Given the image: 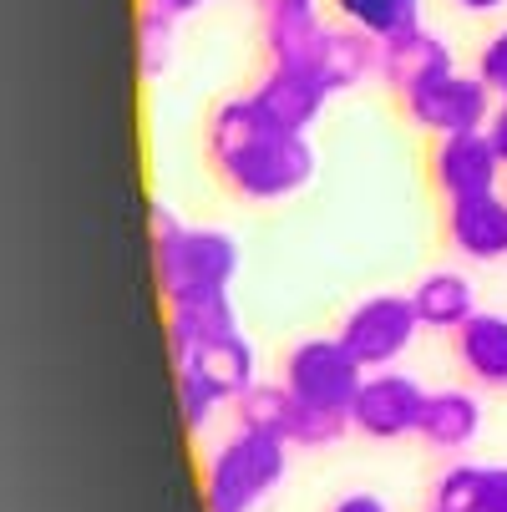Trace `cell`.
<instances>
[{
    "instance_id": "obj_18",
    "label": "cell",
    "mask_w": 507,
    "mask_h": 512,
    "mask_svg": "<svg viewBox=\"0 0 507 512\" xmlns=\"http://www.w3.org/2000/svg\"><path fill=\"white\" fill-rule=\"evenodd\" d=\"M482 426V406L472 391H431L421 411V436L442 452H462Z\"/></svg>"
},
{
    "instance_id": "obj_6",
    "label": "cell",
    "mask_w": 507,
    "mask_h": 512,
    "mask_svg": "<svg viewBox=\"0 0 507 512\" xmlns=\"http://www.w3.org/2000/svg\"><path fill=\"white\" fill-rule=\"evenodd\" d=\"M487 97L492 87L482 77H462V71H442V77H431L426 87H416L406 97V112L416 127L437 132V137H457V132H482L492 117H487Z\"/></svg>"
},
{
    "instance_id": "obj_1",
    "label": "cell",
    "mask_w": 507,
    "mask_h": 512,
    "mask_svg": "<svg viewBox=\"0 0 507 512\" xmlns=\"http://www.w3.org/2000/svg\"><path fill=\"white\" fill-rule=\"evenodd\" d=\"M208 158L239 198H254V203L289 198L315 178V148L305 142V132L274 127L254 107V97H229L213 107Z\"/></svg>"
},
{
    "instance_id": "obj_20",
    "label": "cell",
    "mask_w": 507,
    "mask_h": 512,
    "mask_svg": "<svg viewBox=\"0 0 507 512\" xmlns=\"http://www.w3.org/2000/svg\"><path fill=\"white\" fill-rule=\"evenodd\" d=\"M335 11H340L345 26H360V31L376 36V41H391V36L421 26L416 0H335Z\"/></svg>"
},
{
    "instance_id": "obj_11",
    "label": "cell",
    "mask_w": 507,
    "mask_h": 512,
    "mask_svg": "<svg viewBox=\"0 0 507 512\" xmlns=\"http://www.w3.org/2000/svg\"><path fill=\"white\" fill-rule=\"evenodd\" d=\"M381 82L406 102L416 87H426L431 77H442V71H452V51L431 36L426 26H411L391 41H381Z\"/></svg>"
},
{
    "instance_id": "obj_17",
    "label": "cell",
    "mask_w": 507,
    "mask_h": 512,
    "mask_svg": "<svg viewBox=\"0 0 507 512\" xmlns=\"http://www.w3.org/2000/svg\"><path fill=\"white\" fill-rule=\"evenodd\" d=\"M320 11L315 6H279L264 11V46H269V66H310L315 46H320Z\"/></svg>"
},
{
    "instance_id": "obj_4",
    "label": "cell",
    "mask_w": 507,
    "mask_h": 512,
    "mask_svg": "<svg viewBox=\"0 0 507 512\" xmlns=\"http://www.w3.org/2000/svg\"><path fill=\"white\" fill-rule=\"evenodd\" d=\"M284 386L295 391L305 406H325V411H350L360 386H366V365H360L345 340H305L289 350L284 360Z\"/></svg>"
},
{
    "instance_id": "obj_21",
    "label": "cell",
    "mask_w": 507,
    "mask_h": 512,
    "mask_svg": "<svg viewBox=\"0 0 507 512\" xmlns=\"http://www.w3.org/2000/svg\"><path fill=\"white\" fill-rule=\"evenodd\" d=\"M173 21L178 16H168L158 6L137 11V66H142L148 82H163L168 66H173Z\"/></svg>"
},
{
    "instance_id": "obj_3",
    "label": "cell",
    "mask_w": 507,
    "mask_h": 512,
    "mask_svg": "<svg viewBox=\"0 0 507 512\" xmlns=\"http://www.w3.org/2000/svg\"><path fill=\"white\" fill-rule=\"evenodd\" d=\"M279 482H284V442L239 426L234 442H224L208 462L203 507L208 512H254Z\"/></svg>"
},
{
    "instance_id": "obj_30",
    "label": "cell",
    "mask_w": 507,
    "mask_h": 512,
    "mask_svg": "<svg viewBox=\"0 0 507 512\" xmlns=\"http://www.w3.org/2000/svg\"><path fill=\"white\" fill-rule=\"evenodd\" d=\"M254 6L264 16V11H279V6H315V0H254Z\"/></svg>"
},
{
    "instance_id": "obj_28",
    "label": "cell",
    "mask_w": 507,
    "mask_h": 512,
    "mask_svg": "<svg viewBox=\"0 0 507 512\" xmlns=\"http://www.w3.org/2000/svg\"><path fill=\"white\" fill-rule=\"evenodd\" d=\"M142 6H158V11H168V16H188V11L203 6V0H142Z\"/></svg>"
},
{
    "instance_id": "obj_8",
    "label": "cell",
    "mask_w": 507,
    "mask_h": 512,
    "mask_svg": "<svg viewBox=\"0 0 507 512\" xmlns=\"http://www.w3.org/2000/svg\"><path fill=\"white\" fill-rule=\"evenodd\" d=\"M426 396H431V391H421L411 376H396V371L371 376L366 386H360L355 406H350V426L366 431V436H376V442H396V436L421 431Z\"/></svg>"
},
{
    "instance_id": "obj_29",
    "label": "cell",
    "mask_w": 507,
    "mask_h": 512,
    "mask_svg": "<svg viewBox=\"0 0 507 512\" xmlns=\"http://www.w3.org/2000/svg\"><path fill=\"white\" fill-rule=\"evenodd\" d=\"M452 6H462L467 16H492V11L507 6V0H452Z\"/></svg>"
},
{
    "instance_id": "obj_16",
    "label": "cell",
    "mask_w": 507,
    "mask_h": 512,
    "mask_svg": "<svg viewBox=\"0 0 507 512\" xmlns=\"http://www.w3.org/2000/svg\"><path fill=\"white\" fill-rule=\"evenodd\" d=\"M457 360L467 365V376L482 386H507V315L477 310L457 330Z\"/></svg>"
},
{
    "instance_id": "obj_25",
    "label": "cell",
    "mask_w": 507,
    "mask_h": 512,
    "mask_svg": "<svg viewBox=\"0 0 507 512\" xmlns=\"http://www.w3.org/2000/svg\"><path fill=\"white\" fill-rule=\"evenodd\" d=\"M477 512H507V467H487L482 507H477Z\"/></svg>"
},
{
    "instance_id": "obj_10",
    "label": "cell",
    "mask_w": 507,
    "mask_h": 512,
    "mask_svg": "<svg viewBox=\"0 0 507 512\" xmlns=\"http://www.w3.org/2000/svg\"><path fill=\"white\" fill-rule=\"evenodd\" d=\"M447 239H452L457 254H467L477 264L507 259V198L477 193V198L447 203Z\"/></svg>"
},
{
    "instance_id": "obj_5",
    "label": "cell",
    "mask_w": 507,
    "mask_h": 512,
    "mask_svg": "<svg viewBox=\"0 0 507 512\" xmlns=\"http://www.w3.org/2000/svg\"><path fill=\"white\" fill-rule=\"evenodd\" d=\"M416 330H421V315H416L411 295H371L340 320L345 350L366 365V371H381V365H391L396 355H406Z\"/></svg>"
},
{
    "instance_id": "obj_13",
    "label": "cell",
    "mask_w": 507,
    "mask_h": 512,
    "mask_svg": "<svg viewBox=\"0 0 507 512\" xmlns=\"http://www.w3.org/2000/svg\"><path fill=\"white\" fill-rule=\"evenodd\" d=\"M224 335H239V315H234L229 295H198V300H173L168 305L173 360H188V355H198L203 345L224 340Z\"/></svg>"
},
{
    "instance_id": "obj_9",
    "label": "cell",
    "mask_w": 507,
    "mask_h": 512,
    "mask_svg": "<svg viewBox=\"0 0 507 512\" xmlns=\"http://www.w3.org/2000/svg\"><path fill=\"white\" fill-rule=\"evenodd\" d=\"M254 97V107L274 122V127H284V132H305V127H315V117H320V107H325V87H320V77L310 66H269L264 71V82L249 92Z\"/></svg>"
},
{
    "instance_id": "obj_7",
    "label": "cell",
    "mask_w": 507,
    "mask_h": 512,
    "mask_svg": "<svg viewBox=\"0 0 507 512\" xmlns=\"http://www.w3.org/2000/svg\"><path fill=\"white\" fill-rule=\"evenodd\" d=\"M497 178H507V158L497 153L492 132L437 137V153H431V183H437V193L447 203L477 198V193H497Z\"/></svg>"
},
{
    "instance_id": "obj_24",
    "label": "cell",
    "mask_w": 507,
    "mask_h": 512,
    "mask_svg": "<svg viewBox=\"0 0 507 512\" xmlns=\"http://www.w3.org/2000/svg\"><path fill=\"white\" fill-rule=\"evenodd\" d=\"M477 77L492 87V97H507V31L487 36V46L477 56Z\"/></svg>"
},
{
    "instance_id": "obj_14",
    "label": "cell",
    "mask_w": 507,
    "mask_h": 512,
    "mask_svg": "<svg viewBox=\"0 0 507 512\" xmlns=\"http://www.w3.org/2000/svg\"><path fill=\"white\" fill-rule=\"evenodd\" d=\"M178 371H198L224 401H239L249 386H259V381H254V345H249L244 335H224V340L203 345L198 355L178 360Z\"/></svg>"
},
{
    "instance_id": "obj_19",
    "label": "cell",
    "mask_w": 507,
    "mask_h": 512,
    "mask_svg": "<svg viewBox=\"0 0 507 512\" xmlns=\"http://www.w3.org/2000/svg\"><path fill=\"white\" fill-rule=\"evenodd\" d=\"M239 426L274 436V442L295 447V431H300V396L289 386H249L239 396Z\"/></svg>"
},
{
    "instance_id": "obj_22",
    "label": "cell",
    "mask_w": 507,
    "mask_h": 512,
    "mask_svg": "<svg viewBox=\"0 0 507 512\" xmlns=\"http://www.w3.org/2000/svg\"><path fill=\"white\" fill-rule=\"evenodd\" d=\"M482 482H487V467H447L437 477V512H477L482 507Z\"/></svg>"
},
{
    "instance_id": "obj_2",
    "label": "cell",
    "mask_w": 507,
    "mask_h": 512,
    "mask_svg": "<svg viewBox=\"0 0 507 512\" xmlns=\"http://www.w3.org/2000/svg\"><path fill=\"white\" fill-rule=\"evenodd\" d=\"M153 274L163 289V305L198 300V295H229L239 274V244L219 229H183L173 239H153Z\"/></svg>"
},
{
    "instance_id": "obj_26",
    "label": "cell",
    "mask_w": 507,
    "mask_h": 512,
    "mask_svg": "<svg viewBox=\"0 0 507 512\" xmlns=\"http://www.w3.org/2000/svg\"><path fill=\"white\" fill-rule=\"evenodd\" d=\"M330 512H386V502L381 497H371V492H350L345 502H335Z\"/></svg>"
},
{
    "instance_id": "obj_12",
    "label": "cell",
    "mask_w": 507,
    "mask_h": 512,
    "mask_svg": "<svg viewBox=\"0 0 507 512\" xmlns=\"http://www.w3.org/2000/svg\"><path fill=\"white\" fill-rule=\"evenodd\" d=\"M381 66V41L366 36L360 26H325L320 31V46H315V61L310 71L320 77V87L335 97V92H350L355 82H366V71Z\"/></svg>"
},
{
    "instance_id": "obj_27",
    "label": "cell",
    "mask_w": 507,
    "mask_h": 512,
    "mask_svg": "<svg viewBox=\"0 0 507 512\" xmlns=\"http://www.w3.org/2000/svg\"><path fill=\"white\" fill-rule=\"evenodd\" d=\"M487 132H492V142H497V153L507 158V97L497 102V112H492V122H487Z\"/></svg>"
},
{
    "instance_id": "obj_23",
    "label": "cell",
    "mask_w": 507,
    "mask_h": 512,
    "mask_svg": "<svg viewBox=\"0 0 507 512\" xmlns=\"http://www.w3.org/2000/svg\"><path fill=\"white\" fill-rule=\"evenodd\" d=\"M219 391H213L198 371H178V406H183V426L198 436L208 421H213V411H219Z\"/></svg>"
},
{
    "instance_id": "obj_15",
    "label": "cell",
    "mask_w": 507,
    "mask_h": 512,
    "mask_svg": "<svg viewBox=\"0 0 507 512\" xmlns=\"http://www.w3.org/2000/svg\"><path fill=\"white\" fill-rule=\"evenodd\" d=\"M411 305H416L421 325L452 330V335L477 315V305H472V279L457 274V269H431V274L411 289Z\"/></svg>"
}]
</instances>
